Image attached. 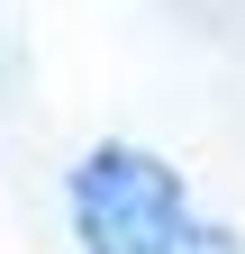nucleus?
I'll return each mask as SVG.
<instances>
[{"mask_svg":"<svg viewBox=\"0 0 245 254\" xmlns=\"http://www.w3.org/2000/svg\"><path fill=\"white\" fill-rule=\"evenodd\" d=\"M82 227L91 254H236L218 227H200L182 182L145 154H91L82 164Z\"/></svg>","mask_w":245,"mask_h":254,"instance_id":"f257e3e1","label":"nucleus"}]
</instances>
